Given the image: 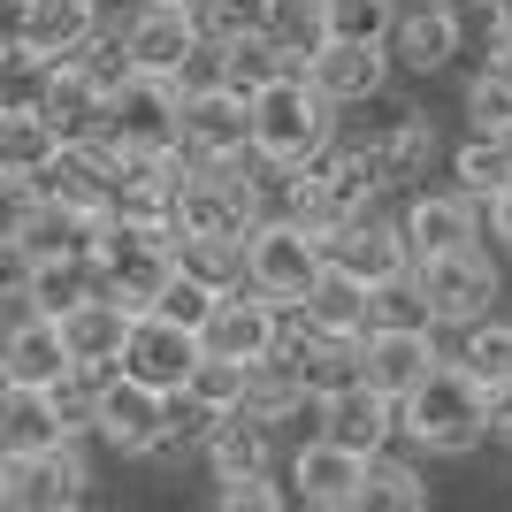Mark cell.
Wrapping results in <instances>:
<instances>
[{
    "label": "cell",
    "mask_w": 512,
    "mask_h": 512,
    "mask_svg": "<svg viewBox=\"0 0 512 512\" xmlns=\"http://www.w3.org/2000/svg\"><path fill=\"white\" fill-rule=\"evenodd\" d=\"M451 8H459V16H490V0H451Z\"/></svg>",
    "instance_id": "db71d44e"
},
{
    "label": "cell",
    "mask_w": 512,
    "mask_h": 512,
    "mask_svg": "<svg viewBox=\"0 0 512 512\" xmlns=\"http://www.w3.org/2000/svg\"><path fill=\"white\" fill-rule=\"evenodd\" d=\"M92 31H100V0H31V16H23V46H39L54 62H69Z\"/></svg>",
    "instance_id": "4dcf8cb0"
},
{
    "label": "cell",
    "mask_w": 512,
    "mask_h": 512,
    "mask_svg": "<svg viewBox=\"0 0 512 512\" xmlns=\"http://www.w3.org/2000/svg\"><path fill=\"white\" fill-rule=\"evenodd\" d=\"M0 375L8 383H31V390H54L69 375V344H62V321L54 314H16L8 321V337H0Z\"/></svg>",
    "instance_id": "7402d4cb"
},
{
    "label": "cell",
    "mask_w": 512,
    "mask_h": 512,
    "mask_svg": "<svg viewBox=\"0 0 512 512\" xmlns=\"http://www.w3.org/2000/svg\"><path fill=\"white\" fill-rule=\"evenodd\" d=\"M459 115H467L474 130H512V85L490 77V69H474L467 92H459Z\"/></svg>",
    "instance_id": "f6af8a7d"
},
{
    "label": "cell",
    "mask_w": 512,
    "mask_h": 512,
    "mask_svg": "<svg viewBox=\"0 0 512 512\" xmlns=\"http://www.w3.org/2000/svg\"><path fill=\"white\" fill-rule=\"evenodd\" d=\"M222 54H230V85H237V92H260V85H276V77H291V69H299L276 39H268V31H230V39H222Z\"/></svg>",
    "instance_id": "d590c367"
},
{
    "label": "cell",
    "mask_w": 512,
    "mask_h": 512,
    "mask_svg": "<svg viewBox=\"0 0 512 512\" xmlns=\"http://www.w3.org/2000/svg\"><path fill=\"white\" fill-rule=\"evenodd\" d=\"M482 69L512 85V31H490V54H482Z\"/></svg>",
    "instance_id": "816d5d0a"
},
{
    "label": "cell",
    "mask_w": 512,
    "mask_h": 512,
    "mask_svg": "<svg viewBox=\"0 0 512 512\" xmlns=\"http://www.w3.org/2000/svg\"><path fill=\"white\" fill-rule=\"evenodd\" d=\"M23 16H31V0H0V46L23 39Z\"/></svg>",
    "instance_id": "f5cc1de1"
},
{
    "label": "cell",
    "mask_w": 512,
    "mask_h": 512,
    "mask_svg": "<svg viewBox=\"0 0 512 512\" xmlns=\"http://www.w3.org/2000/svg\"><path fill=\"white\" fill-rule=\"evenodd\" d=\"M283 367H291V383L306 390V406H321V398H337L344 383H360V337H329V329H314Z\"/></svg>",
    "instance_id": "83f0119b"
},
{
    "label": "cell",
    "mask_w": 512,
    "mask_h": 512,
    "mask_svg": "<svg viewBox=\"0 0 512 512\" xmlns=\"http://www.w3.org/2000/svg\"><path fill=\"white\" fill-rule=\"evenodd\" d=\"M199 459H207V482H214V474L276 467V428L253 421L245 406H230V413H214V428H207V444H199Z\"/></svg>",
    "instance_id": "484cf974"
},
{
    "label": "cell",
    "mask_w": 512,
    "mask_h": 512,
    "mask_svg": "<svg viewBox=\"0 0 512 512\" xmlns=\"http://www.w3.org/2000/svg\"><path fill=\"white\" fill-rule=\"evenodd\" d=\"M482 237H490V253H505V260H512V184L482 199Z\"/></svg>",
    "instance_id": "f907efd6"
},
{
    "label": "cell",
    "mask_w": 512,
    "mask_h": 512,
    "mask_svg": "<svg viewBox=\"0 0 512 512\" xmlns=\"http://www.w3.org/2000/svg\"><path fill=\"white\" fill-rule=\"evenodd\" d=\"M176 123H184V92H176V77L130 69L123 85L107 92V138H115L123 153H169Z\"/></svg>",
    "instance_id": "52a82bcc"
},
{
    "label": "cell",
    "mask_w": 512,
    "mask_h": 512,
    "mask_svg": "<svg viewBox=\"0 0 512 512\" xmlns=\"http://www.w3.org/2000/svg\"><path fill=\"white\" fill-rule=\"evenodd\" d=\"M92 268H100V291L123 299L130 314L153 306V291L169 283L176 268V222H100V245H92Z\"/></svg>",
    "instance_id": "3957f363"
},
{
    "label": "cell",
    "mask_w": 512,
    "mask_h": 512,
    "mask_svg": "<svg viewBox=\"0 0 512 512\" xmlns=\"http://www.w3.org/2000/svg\"><path fill=\"white\" fill-rule=\"evenodd\" d=\"M398 230H406L413 260H436V253H459V245H482V207L459 184H421V192H406Z\"/></svg>",
    "instance_id": "9a60e30c"
},
{
    "label": "cell",
    "mask_w": 512,
    "mask_h": 512,
    "mask_svg": "<svg viewBox=\"0 0 512 512\" xmlns=\"http://www.w3.org/2000/svg\"><path fill=\"white\" fill-rule=\"evenodd\" d=\"M299 77L344 115V107L383 100V92H390V46H367V39H321L314 54H306Z\"/></svg>",
    "instance_id": "4fadbf2b"
},
{
    "label": "cell",
    "mask_w": 512,
    "mask_h": 512,
    "mask_svg": "<svg viewBox=\"0 0 512 512\" xmlns=\"http://www.w3.org/2000/svg\"><path fill=\"white\" fill-rule=\"evenodd\" d=\"M92 291H100L92 253H62V260H39V268H31V306H39V314H69V306L92 299Z\"/></svg>",
    "instance_id": "836d02e7"
},
{
    "label": "cell",
    "mask_w": 512,
    "mask_h": 512,
    "mask_svg": "<svg viewBox=\"0 0 512 512\" xmlns=\"http://www.w3.org/2000/svg\"><path fill=\"white\" fill-rule=\"evenodd\" d=\"M260 31L306 69V54L329 39V8H321V0H268V23H260Z\"/></svg>",
    "instance_id": "74e56055"
},
{
    "label": "cell",
    "mask_w": 512,
    "mask_h": 512,
    "mask_svg": "<svg viewBox=\"0 0 512 512\" xmlns=\"http://www.w3.org/2000/svg\"><path fill=\"white\" fill-rule=\"evenodd\" d=\"M398 444H413L421 459H467V451H482V383L459 360H436L398 398Z\"/></svg>",
    "instance_id": "6da1fadb"
},
{
    "label": "cell",
    "mask_w": 512,
    "mask_h": 512,
    "mask_svg": "<svg viewBox=\"0 0 512 512\" xmlns=\"http://www.w3.org/2000/svg\"><path fill=\"white\" fill-rule=\"evenodd\" d=\"M69 421L54 406V390H31V383H8L0 390V459H31V451L62 444Z\"/></svg>",
    "instance_id": "d4e9b609"
},
{
    "label": "cell",
    "mask_w": 512,
    "mask_h": 512,
    "mask_svg": "<svg viewBox=\"0 0 512 512\" xmlns=\"http://www.w3.org/2000/svg\"><path fill=\"white\" fill-rule=\"evenodd\" d=\"M413 276H421L436 321H451V329L497 314V299H505V276H497V253H490V245H459V253L413 260Z\"/></svg>",
    "instance_id": "8992f818"
},
{
    "label": "cell",
    "mask_w": 512,
    "mask_h": 512,
    "mask_svg": "<svg viewBox=\"0 0 512 512\" xmlns=\"http://www.w3.org/2000/svg\"><path fill=\"white\" fill-rule=\"evenodd\" d=\"M214 85H230V54H222V39H214V31H199V46L176 62V92L192 100V92H214Z\"/></svg>",
    "instance_id": "bcb514c9"
},
{
    "label": "cell",
    "mask_w": 512,
    "mask_h": 512,
    "mask_svg": "<svg viewBox=\"0 0 512 512\" xmlns=\"http://www.w3.org/2000/svg\"><path fill=\"white\" fill-rule=\"evenodd\" d=\"M260 214H253V192H245V169L237 161H199L184 169L176 184V230L184 237H245Z\"/></svg>",
    "instance_id": "9c48e42d"
},
{
    "label": "cell",
    "mask_w": 512,
    "mask_h": 512,
    "mask_svg": "<svg viewBox=\"0 0 512 512\" xmlns=\"http://www.w3.org/2000/svg\"><path fill=\"white\" fill-rule=\"evenodd\" d=\"M184 8H192V0H184Z\"/></svg>",
    "instance_id": "680465c9"
},
{
    "label": "cell",
    "mask_w": 512,
    "mask_h": 512,
    "mask_svg": "<svg viewBox=\"0 0 512 512\" xmlns=\"http://www.w3.org/2000/svg\"><path fill=\"white\" fill-rule=\"evenodd\" d=\"M505 153H512V130H505Z\"/></svg>",
    "instance_id": "9f6ffc18"
},
{
    "label": "cell",
    "mask_w": 512,
    "mask_h": 512,
    "mask_svg": "<svg viewBox=\"0 0 512 512\" xmlns=\"http://www.w3.org/2000/svg\"><path fill=\"white\" fill-rule=\"evenodd\" d=\"M92 436H100L115 459H153L161 444V390H146L138 375H100V406H92Z\"/></svg>",
    "instance_id": "e0dca14e"
},
{
    "label": "cell",
    "mask_w": 512,
    "mask_h": 512,
    "mask_svg": "<svg viewBox=\"0 0 512 512\" xmlns=\"http://www.w3.org/2000/svg\"><path fill=\"white\" fill-rule=\"evenodd\" d=\"M46 123L62 130V138H107V92L92 85L77 62H54V77H46Z\"/></svg>",
    "instance_id": "f1b7e54d"
},
{
    "label": "cell",
    "mask_w": 512,
    "mask_h": 512,
    "mask_svg": "<svg viewBox=\"0 0 512 512\" xmlns=\"http://www.w3.org/2000/svg\"><path fill=\"white\" fill-rule=\"evenodd\" d=\"M306 321L314 329H329V337H367V283L337 276V268H321V283L306 291Z\"/></svg>",
    "instance_id": "d6a6232c"
},
{
    "label": "cell",
    "mask_w": 512,
    "mask_h": 512,
    "mask_svg": "<svg viewBox=\"0 0 512 512\" xmlns=\"http://www.w3.org/2000/svg\"><path fill=\"white\" fill-rule=\"evenodd\" d=\"M62 321V344H69V367H92V375H115V360H123V337H130V306L107 299V291H92V299H77Z\"/></svg>",
    "instance_id": "603a6c76"
},
{
    "label": "cell",
    "mask_w": 512,
    "mask_h": 512,
    "mask_svg": "<svg viewBox=\"0 0 512 512\" xmlns=\"http://www.w3.org/2000/svg\"><path fill=\"white\" fill-rule=\"evenodd\" d=\"M130 46V69H153V77H176V62L199 46V8L184 0H130L123 16H115Z\"/></svg>",
    "instance_id": "2e32d148"
},
{
    "label": "cell",
    "mask_w": 512,
    "mask_h": 512,
    "mask_svg": "<svg viewBox=\"0 0 512 512\" xmlns=\"http://www.w3.org/2000/svg\"><path fill=\"white\" fill-rule=\"evenodd\" d=\"M321 268H337V276L352 283H390V276H406L413 253H406V230H398V214L383 207H367L352 214V222H337V230H321Z\"/></svg>",
    "instance_id": "ba28073f"
},
{
    "label": "cell",
    "mask_w": 512,
    "mask_h": 512,
    "mask_svg": "<svg viewBox=\"0 0 512 512\" xmlns=\"http://www.w3.org/2000/svg\"><path fill=\"white\" fill-rule=\"evenodd\" d=\"M31 207H39V184H31V176H16V169H0V237H16Z\"/></svg>",
    "instance_id": "c3c4849f"
},
{
    "label": "cell",
    "mask_w": 512,
    "mask_h": 512,
    "mask_svg": "<svg viewBox=\"0 0 512 512\" xmlns=\"http://www.w3.org/2000/svg\"><path fill=\"white\" fill-rule=\"evenodd\" d=\"M0 390H8V375H0Z\"/></svg>",
    "instance_id": "6f0895ef"
},
{
    "label": "cell",
    "mask_w": 512,
    "mask_h": 512,
    "mask_svg": "<svg viewBox=\"0 0 512 512\" xmlns=\"http://www.w3.org/2000/svg\"><path fill=\"white\" fill-rule=\"evenodd\" d=\"M383 207V192H375V161H367L360 138H329V146L314 153L299 169V207H291V222H306V230H337V222H352V214Z\"/></svg>",
    "instance_id": "277c9868"
},
{
    "label": "cell",
    "mask_w": 512,
    "mask_h": 512,
    "mask_svg": "<svg viewBox=\"0 0 512 512\" xmlns=\"http://www.w3.org/2000/svg\"><path fill=\"white\" fill-rule=\"evenodd\" d=\"M444 169H451V184H459V192L474 199V207H482V199L490 192H505L512 184V153H505V130H459V146L444 153Z\"/></svg>",
    "instance_id": "f546056e"
},
{
    "label": "cell",
    "mask_w": 512,
    "mask_h": 512,
    "mask_svg": "<svg viewBox=\"0 0 512 512\" xmlns=\"http://www.w3.org/2000/svg\"><path fill=\"white\" fill-rule=\"evenodd\" d=\"M329 8V39H367V46H390V23L406 0H321Z\"/></svg>",
    "instance_id": "ab89813d"
},
{
    "label": "cell",
    "mask_w": 512,
    "mask_h": 512,
    "mask_svg": "<svg viewBox=\"0 0 512 512\" xmlns=\"http://www.w3.org/2000/svg\"><path fill=\"white\" fill-rule=\"evenodd\" d=\"M314 428L329 436V444H344V451H383V444H398V406H390L375 383H344L337 398H321L314 406Z\"/></svg>",
    "instance_id": "ffe728a7"
},
{
    "label": "cell",
    "mask_w": 512,
    "mask_h": 512,
    "mask_svg": "<svg viewBox=\"0 0 512 512\" xmlns=\"http://www.w3.org/2000/svg\"><path fill=\"white\" fill-rule=\"evenodd\" d=\"M69 62L85 69V77H92L100 92H115V85H123V77H130V46H123V31H115V16H100V31H92V39L77 46Z\"/></svg>",
    "instance_id": "b9f144b4"
},
{
    "label": "cell",
    "mask_w": 512,
    "mask_h": 512,
    "mask_svg": "<svg viewBox=\"0 0 512 512\" xmlns=\"http://www.w3.org/2000/svg\"><path fill=\"white\" fill-rule=\"evenodd\" d=\"M0 505H8V459H0Z\"/></svg>",
    "instance_id": "11a10c76"
},
{
    "label": "cell",
    "mask_w": 512,
    "mask_h": 512,
    "mask_svg": "<svg viewBox=\"0 0 512 512\" xmlns=\"http://www.w3.org/2000/svg\"><path fill=\"white\" fill-rule=\"evenodd\" d=\"M176 268L214 283V291H237L245 283V237H184L176 230Z\"/></svg>",
    "instance_id": "e575fe53"
},
{
    "label": "cell",
    "mask_w": 512,
    "mask_h": 512,
    "mask_svg": "<svg viewBox=\"0 0 512 512\" xmlns=\"http://www.w3.org/2000/svg\"><path fill=\"white\" fill-rule=\"evenodd\" d=\"M199 329H184V321H169V314H153V306H138L130 314V337H123V375H138L146 390H184L192 383V367H199Z\"/></svg>",
    "instance_id": "8fae6325"
},
{
    "label": "cell",
    "mask_w": 512,
    "mask_h": 512,
    "mask_svg": "<svg viewBox=\"0 0 512 512\" xmlns=\"http://www.w3.org/2000/svg\"><path fill=\"white\" fill-rule=\"evenodd\" d=\"M192 8H199V31H214V39L260 31V23H268V0H192Z\"/></svg>",
    "instance_id": "7dc6e473"
},
{
    "label": "cell",
    "mask_w": 512,
    "mask_h": 512,
    "mask_svg": "<svg viewBox=\"0 0 512 512\" xmlns=\"http://www.w3.org/2000/svg\"><path fill=\"white\" fill-rule=\"evenodd\" d=\"M62 153V130L46 123V107H0V169L39 184V169Z\"/></svg>",
    "instance_id": "1f68e13d"
},
{
    "label": "cell",
    "mask_w": 512,
    "mask_h": 512,
    "mask_svg": "<svg viewBox=\"0 0 512 512\" xmlns=\"http://www.w3.org/2000/svg\"><path fill=\"white\" fill-rule=\"evenodd\" d=\"M360 482H367V459L344 451V444H329L321 428L291 451V497L314 505V512H360Z\"/></svg>",
    "instance_id": "ac0fdd59"
},
{
    "label": "cell",
    "mask_w": 512,
    "mask_h": 512,
    "mask_svg": "<svg viewBox=\"0 0 512 512\" xmlns=\"http://www.w3.org/2000/svg\"><path fill=\"white\" fill-rule=\"evenodd\" d=\"M199 344L207 352H230V360L260 367L268 352H276V299H260L253 283H237V291H222L207 314V329H199Z\"/></svg>",
    "instance_id": "d6986e66"
},
{
    "label": "cell",
    "mask_w": 512,
    "mask_h": 512,
    "mask_svg": "<svg viewBox=\"0 0 512 512\" xmlns=\"http://www.w3.org/2000/svg\"><path fill=\"white\" fill-rule=\"evenodd\" d=\"M459 39H467V16L451 0H406L398 23H390V69L406 77H444L459 62Z\"/></svg>",
    "instance_id": "5bb4252c"
},
{
    "label": "cell",
    "mask_w": 512,
    "mask_h": 512,
    "mask_svg": "<svg viewBox=\"0 0 512 512\" xmlns=\"http://www.w3.org/2000/svg\"><path fill=\"white\" fill-rule=\"evenodd\" d=\"M436 352H444V360H459L482 390H490V383H512V314H482V321H467V329L436 321Z\"/></svg>",
    "instance_id": "cb8c5ba5"
},
{
    "label": "cell",
    "mask_w": 512,
    "mask_h": 512,
    "mask_svg": "<svg viewBox=\"0 0 512 512\" xmlns=\"http://www.w3.org/2000/svg\"><path fill=\"white\" fill-rule=\"evenodd\" d=\"M245 146H253V107H245L237 85H214V92H192V100H184V123H176L184 169H199V161H237Z\"/></svg>",
    "instance_id": "7c38bea8"
},
{
    "label": "cell",
    "mask_w": 512,
    "mask_h": 512,
    "mask_svg": "<svg viewBox=\"0 0 512 512\" xmlns=\"http://www.w3.org/2000/svg\"><path fill=\"white\" fill-rule=\"evenodd\" d=\"M214 283H199V276H184V268H169V283L153 291V314H169V321H184V329H207V314H214Z\"/></svg>",
    "instance_id": "ee69618b"
},
{
    "label": "cell",
    "mask_w": 512,
    "mask_h": 512,
    "mask_svg": "<svg viewBox=\"0 0 512 512\" xmlns=\"http://www.w3.org/2000/svg\"><path fill=\"white\" fill-rule=\"evenodd\" d=\"M283 482L276 467H253V474H214V505L222 512H283Z\"/></svg>",
    "instance_id": "7bdbcfd3"
},
{
    "label": "cell",
    "mask_w": 512,
    "mask_h": 512,
    "mask_svg": "<svg viewBox=\"0 0 512 512\" xmlns=\"http://www.w3.org/2000/svg\"><path fill=\"white\" fill-rule=\"evenodd\" d=\"M360 505H367V512H421V505H428V467H421V451H413V444L367 451Z\"/></svg>",
    "instance_id": "4316f807"
},
{
    "label": "cell",
    "mask_w": 512,
    "mask_h": 512,
    "mask_svg": "<svg viewBox=\"0 0 512 512\" xmlns=\"http://www.w3.org/2000/svg\"><path fill=\"white\" fill-rule=\"evenodd\" d=\"M482 444L512 451V383H490V390H482Z\"/></svg>",
    "instance_id": "681fc988"
},
{
    "label": "cell",
    "mask_w": 512,
    "mask_h": 512,
    "mask_svg": "<svg viewBox=\"0 0 512 512\" xmlns=\"http://www.w3.org/2000/svg\"><path fill=\"white\" fill-rule=\"evenodd\" d=\"M367 329H436V306H428V291H421L413 268L367 291Z\"/></svg>",
    "instance_id": "8d00e7d4"
},
{
    "label": "cell",
    "mask_w": 512,
    "mask_h": 512,
    "mask_svg": "<svg viewBox=\"0 0 512 512\" xmlns=\"http://www.w3.org/2000/svg\"><path fill=\"white\" fill-rule=\"evenodd\" d=\"M46 77H54V54L39 46H0V107H39L46 100Z\"/></svg>",
    "instance_id": "f35d334b"
},
{
    "label": "cell",
    "mask_w": 512,
    "mask_h": 512,
    "mask_svg": "<svg viewBox=\"0 0 512 512\" xmlns=\"http://www.w3.org/2000/svg\"><path fill=\"white\" fill-rule=\"evenodd\" d=\"M436 360H444V352H436V329H367L360 337V383H375L390 406H398Z\"/></svg>",
    "instance_id": "44dd1931"
},
{
    "label": "cell",
    "mask_w": 512,
    "mask_h": 512,
    "mask_svg": "<svg viewBox=\"0 0 512 512\" xmlns=\"http://www.w3.org/2000/svg\"><path fill=\"white\" fill-rule=\"evenodd\" d=\"M245 283L260 299H306L321 283V230H306L291 214H260L245 230Z\"/></svg>",
    "instance_id": "5b68a950"
},
{
    "label": "cell",
    "mask_w": 512,
    "mask_h": 512,
    "mask_svg": "<svg viewBox=\"0 0 512 512\" xmlns=\"http://www.w3.org/2000/svg\"><path fill=\"white\" fill-rule=\"evenodd\" d=\"M245 383H253V367L245 360H230V352H199V367H192V398H207L214 413H230L237 398H245Z\"/></svg>",
    "instance_id": "60d3db41"
},
{
    "label": "cell",
    "mask_w": 512,
    "mask_h": 512,
    "mask_svg": "<svg viewBox=\"0 0 512 512\" xmlns=\"http://www.w3.org/2000/svg\"><path fill=\"white\" fill-rule=\"evenodd\" d=\"M245 107H253V153L291 161V169H306V161L337 138V107L321 100L299 69L276 77V85H260V92H245Z\"/></svg>",
    "instance_id": "7a4b0ae2"
},
{
    "label": "cell",
    "mask_w": 512,
    "mask_h": 512,
    "mask_svg": "<svg viewBox=\"0 0 512 512\" xmlns=\"http://www.w3.org/2000/svg\"><path fill=\"white\" fill-rule=\"evenodd\" d=\"M85 497H92L85 436H62V444L31 451V459H8V505L16 512H77Z\"/></svg>",
    "instance_id": "30bf717a"
}]
</instances>
